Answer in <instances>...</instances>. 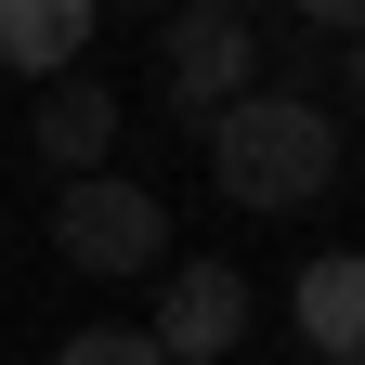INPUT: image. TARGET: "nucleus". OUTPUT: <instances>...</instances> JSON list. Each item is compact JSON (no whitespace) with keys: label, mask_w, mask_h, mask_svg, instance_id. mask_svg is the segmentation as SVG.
I'll use <instances>...</instances> for the list:
<instances>
[{"label":"nucleus","mask_w":365,"mask_h":365,"mask_svg":"<svg viewBox=\"0 0 365 365\" xmlns=\"http://www.w3.org/2000/svg\"><path fill=\"white\" fill-rule=\"evenodd\" d=\"M91 14H105V0H91Z\"/></svg>","instance_id":"11"},{"label":"nucleus","mask_w":365,"mask_h":365,"mask_svg":"<svg viewBox=\"0 0 365 365\" xmlns=\"http://www.w3.org/2000/svg\"><path fill=\"white\" fill-rule=\"evenodd\" d=\"M91 53V0H0V66L14 78H66Z\"/></svg>","instance_id":"7"},{"label":"nucleus","mask_w":365,"mask_h":365,"mask_svg":"<svg viewBox=\"0 0 365 365\" xmlns=\"http://www.w3.org/2000/svg\"><path fill=\"white\" fill-rule=\"evenodd\" d=\"M53 248L78 274H170V209L130 170H78L66 196H53Z\"/></svg>","instance_id":"2"},{"label":"nucleus","mask_w":365,"mask_h":365,"mask_svg":"<svg viewBox=\"0 0 365 365\" xmlns=\"http://www.w3.org/2000/svg\"><path fill=\"white\" fill-rule=\"evenodd\" d=\"M196 144H209V182H222L235 209H313V196L339 182V118L313 105V91H287V78L235 91Z\"/></svg>","instance_id":"1"},{"label":"nucleus","mask_w":365,"mask_h":365,"mask_svg":"<svg viewBox=\"0 0 365 365\" xmlns=\"http://www.w3.org/2000/svg\"><path fill=\"white\" fill-rule=\"evenodd\" d=\"M339 53H352V66H339V91H352V118H365V26L339 39Z\"/></svg>","instance_id":"10"},{"label":"nucleus","mask_w":365,"mask_h":365,"mask_svg":"<svg viewBox=\"0 0 365 365\" xmlns=\"http://www.w3.org/2000/svg\"><path fill=\"white\" fill-rule=\"evenodd\" d=\"M287 313H300L313 365H365V248H327V261H300Z\"/></svg>","instance_id":"5"},{"label":"nucleus","mask_w":365,"mask_h":365,"mask_svg":"<svg viewBox=\"0 0 365 365\" xmlns=\"http://www.w3.org/2000/svg\"><path fill=\"white\" fill-rule=\"evenodd\" d=\"M157 91L209 130L235 91H261V26L222 14V0H170V26H157Z\"/></svg>","instance_id":"3"},{"label":"nucleus","mask_w":365,"mask_h":365,"mask_svg":"<svg viewBox=\"0 0 365 365\" xmlns=\"http://www.w3.org/2000/svg\"><path fill=\"white\" fill-rule=\"evenodd\" d=\"M53 365H170V352H157L144 327H78V339H66Z\"/></svg>","instance_id":"8"},{"label":"nucleus","mask_w":365,"mask_h":365,"mask_svg":"<svg viewBox=\"0 0 365 365\" xmlns=\"http://www.w3.org/2000/svg\"><path fill=\"white\" fill-rule=\"evenodd\" d=\"M170 365H222L248 339V274L235 261H170V287H157V327H144Z\"/></svg>","instance_id":"4"},{"label":"nucleus","mask_w":365,"mask_h":365,"mask_svg":"<svg viewBox=\"0 0 365 365\" xmlns=\"http://www.w3.org/2000/svg\"><path fill=\"white\" fill-rule=\"evenodd\" d=\"M39 157H53L66 182H78V170H105V157H118V91L66 66V78H53V105H39Z\"/></svg>","instance_id":"6"},{"label":"nucleus","mask_w":365,"mask_h":365,"mask_svg":"<svg viewBox=\"0 0 365 365\" xmlns=\"http://www.w3.org/2000/svg\"><path fill=\"white\" fill-rule=\"evenodd\" d=\"M287 14H300L313 39H352V26H365V0H287Z\"/></svg>","instance_id":"9"}]
</instances>
